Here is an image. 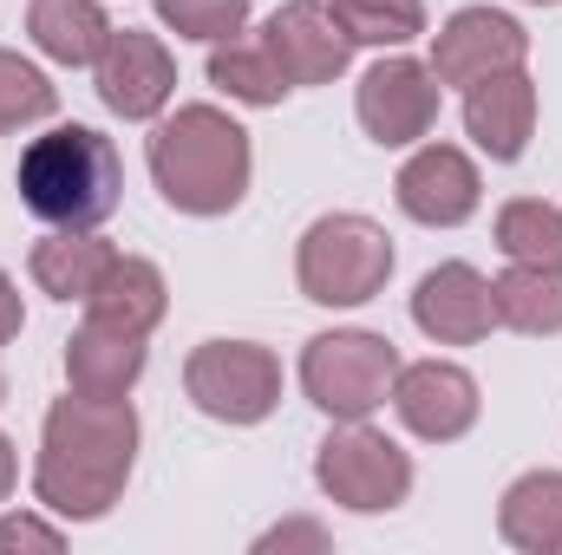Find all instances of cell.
<instances>
[{
	"instance_id": "12",
	"label": "cell",
	"mask_w": 562,
	"mask_h": 555,
	"mask_svg": "<svg viewBox=\"0 0 562 555\" xmlns=\"http://www.w3.org/2000/svg\"><path fill=\"white\" fill-rule=\"evenodd\" d=\"M477 380L464 373V366H451V360H419V366H400V380H393V412L400 424L425 438V444H451V438H464L471 424H477Z\"/></svg>"
},
{
	"instance_id": "10",
	"label": "cell",
	"mask_w": 562,
	"mask_h": 555,
	"mask_svg": "<svg viewBox=\"0 0 562 555\" xmlns=\"http://www.w3.org/2000/svg\"><path fill=\"white\" fill-rule=\"evenodd\" d=\"M99 99H105V112L112 118H157L164 105H170V92H177V59H170V46L157 39V33H138V26H112V39H105V53H99Z\"/></svg>"
},
{
	"instance_id": "11",
	"label": "cell",
	"mask_w": 562,
	"mask_h": 555,
	"mask_svg": "<svg viewBox=\"0 0 562 555\" xmlns=\"http://www.w3.org/2000/svg\"><path fill=\"white\" fill-rule=\"evenodd\" d=\"M393 190H400V209L413 223H425V229H458L484 203V177H477V163L458 144H425V150H413Z\"/></svg>"
},
{
	"instance_id": "13",
	"label": "cell",
	"mask_w": 562,
	"mask_h": 555,
	"mask_svg": "<svg viewBox=\"0 0 562 555\" xmlns=\"http://www.w3.org/2000/svg\"><path fill=\"white\" fill-rule=\"evenodd\" d=\"M262 39H269V53L281 59L288 86H334L347 72V59H353V39H347L340 13L321 7V0H288V7H276L269 26H262Z\"/></svg>"
},
{
	"instance_id": "2",
	"label": "cell",
	"mask_w": 562,
	"mask_h": 555,
	"mask_svg": "<svg viewBox=\"0 0 562 555\" xmlns=\"http://www.w3.org/2000/svg\"><path fill=\"white\" fill-rule=\"evenodd\" d=\"M249 170H256L249 132L216 105H177L150 132V177L164 203L183 216H229L249 196Z\"/></svg>"
},
{
	"instance_id": "3",
	"label": "cell",
	"mask_w": 562,
	"mask_h": 555,
	"mask_svg": "<svg viewBox=\"0 0 562 555\" xmlns=\"http://www.w3.org/2000/svg\"><path fill=\"white\" fill-rule=\"evenodd\" d=\"M20 203L46 223V229H99L119 209L125 190V163L105 132L92 125H53L46 138L20 150Z\"/></svg>"
},
{
	"instance_id": "4",
	"label": "cell",
	"mask_w": 562,
	"mask_h": 555,
	"mask_svg": "<svg viewBox=\"0 0 562 555\" xmlns=\"http://www.w3.org/2000/svg\"><path fill=\"white\" fill-rule=\"evenodd\" d=\"M386 275H393V236L353 209L307 223V236L294 249V281L314 307H360L386 287Z\"/></svg>"
},
{
	"instance_id": "14",
	"label": "cell",
	"mask_w": 562,
	"mask_h": 555,
	"mask_svg": "<svg viewBox=\"0 0 562 555\" xmlns=\"http://www.w3.org/2000/svg\"><path fill=\"white\" fill-rule=\"evenodd\" d=\"M413 327L438 347H477L497 327V294L471 262H438L413 287Z\"/></svg>"
},
{
	"instance_id": "23",
	"label": "cell",
	"mask_w": 562,
	"mask_h": 555,
	"mask_svg": "<svg viewBox=\"0 0 562 555\" xmlns=\"http://www.w3.org/2000/svg\"><path fill=\"white\" fill-rule=\"evenodd\" d=\"M497 249L510 262H550L562 269V209L543 196H517L497 209Z\"/></svg>"
},
{
	"instance_id": "26",
	"label": "cell",
	"mask_w": 562,
	"mask_h": 555,
	"mask_svg": "<svg viewBox=\"0 0 562 555\" xmlns=\"http://www.w3.org/2000/svg\"><path fill=\"white\" fill-rule=\"evenodd\" d=\"M150 7L177 39H203V46L236 39L249 26V0H150Z\"/></svg>"
},
{
	"instance_id": "32",
	"label": "cell",
	"mask_w": 562,
	"mask_h": 555,
	"mask_svg": "<svg viewBox=\"0 0 562 555\" xmlns=\"http://www.w3.org/2000/svg\"><path fill=\"white\" fill-rule=\"evenodd\" d=\"M530 7H562V0H530Z\"/></svg>"
},
{
	"instance_id": "24",
	"label": "cell",
	"mask_w": 562,
	"mask_h": 555,
	"mask_svg": "<svg viewBox=\"0 0 562 555\" xmlns=\"http://www.w3.org/2000/svg\"><path fill=\"white\" fill-rule=\"evenodd\" d=\"M353 46H413L425 33V0H334Z\"/></svg>"
},
{
	"instance_id": "17",
	"label": "cell",
	"mask_w": 562,
	"mask_h": 555,
	"mask_svg": "<svg viewBox=\"0 0 562 555\" xmlns=\"http://www.w3.org/2000/svg\"><path fill=\"white\" fill-rule=\"evenodd\" d=\"M86 314L105 320V327H125V333H144V340H150V327L170 314L164 269L144 262V256H119V262L99 275V287L86 294Z\"/></svg>"
},
{
	"instance_id": "30",
	"label": "cell",
	"mask_w": 562,
	"mask_h": 555,
	"mask_svg": "<svg viewBox=\"0 0 562 555\" xmlns=\"http://www.w3.org/2000/svg\"><path fill=\"white\" fill-rule=\"evenodd\" d=\"M13 477H20V457H13V444H7V431H0V503H7V490H13Z\"/></svg>"
},
{
	"instance_id": "5",
	"label": "cell",
	"mask_w": 562,
	"mask_h": 555,
	"mask_svg": "<svg viewBox=\"0 0 562 555\" xmlns=\"http://www.w3.org/2000/svg\"><path fill=\"white\" fill-rule=\"evenodd\" d=\"M393 380H400V347L386 333H367V327L314 333L307 353H301V393H307V406H321L334 424L373 418L393 399Z\"/></svg>"
},
{
	"instance_id": "15",
	"label": "cell",
	"mask_w": 562,
	"mask_h": 555,
	"mask_svg": "<svg viewBox=\"0 0 562 555\" xmlns=\"http://www.w3.org/2000/svg\"><path fill=\"white\" fill-rule=\"evenodd\" d=\"M464 132L491 163H517L537 138V79L524 66L497 72V79H477L464 92Z\"/></svg>"
},
{
	"instance_id": "7",
	"label": "cell",
	"mask_w": 562,
	"mask_h": 555,
	"mask_svg": "<svg viewBox=\"0 0 562 555\" xmlns=\"http://www.w3.org/2000/svg\"><path fill=\"white\" fill-rule=\"evenodd\" d=\"M183 393L216 424H262L281 406V360L256 340H203L183 360Z\"/></svg>"
},
{
	"instance_id": "8",
	"label": "cell",
	"mask_w": 562,
	"mask_h": 555,
	"mask_svg": "<svg viewBox=\"0 0 562 555\" xmlns=\"http://www.w3.org/2000/svg\"><path fill=\"white\" fill-rule=\"evenodd\" d=\"M438 72L419 66V59H380V66H367V79H360V92H353V112H360V132L373 144H386V150H406V144H419L431 125H438Z\"/></svg>"
},
{
	"instance_id": "28",
	"label": "cell",
	"mask_w": 562,
	"mask_h": 555,
	"mask_svg": "<svg viewBox=\"0 0 562 555\" xmlns=\"http://www.w3.org/2000/svg\"><path fill=\"white\" fill-rule=\"evenodd\" d=\"M276 550H327V530L321 523H307V517H288V523H276V530H262L256 536V555H276Z\"/></svg>"
},
{
	"instance_id": "6",
	"label": "cell",
	"mask_w": 562,
	"mask_h": 555,
	"mask_svg": "<svg viewBox=\"0 0 562 555\" xmlns=\"http://www.w3.org/2000/svg\"><path fill=\"white\" fill-rule=\"evenodd\" d=\"M314 484L340 510H353V517H386V510H400L413 497V457L386 431H373L367 418H353V424H334L321 438Z\"/></svg>"
},
{
	"instance_id": "22",
	"label": "cell",
	"mask_w": 562,
	"mask_h": 555,
	"mask_svg": "<svg viewBox=\"0 0 562 555\" xmlns=\"http://www.w3.org/2000/svg\"><path fill=\"white\" fill-rule=\"evenodd\" d=\"M210 86H216V92H229V99H243V105H281V99L294 92L262 33L216 39V46H210Z\"/></svg>"
},
{
	"instance_id": "27",
	"label": "cell",
	"mask_w": 562,
	"mask_h": 555,
	"mask_svg": "<svg viewBox=\"0 0 562 555\" xmlns=\"http://www.w3.org/2000/svg\"><path fill=\"white\" fill-rule=\"evenodd\" d=\"M13 550H40V555H59L66 550V530L59 523H46V517H0V555H13Z\"/></svg>"
},
{
	"instance_id": "18",
	"label": "cell",
	"mask_w": 562,
	"mask_h": 555,
	"mask_svg": "<svg viewBox=\"0 0 562 555\" xmlns=\"http://www.w3.org/2000/svg\"><path fill=\"white\" fill-rule=\"evenodd\" d=\"M112 262H119V249H112L99 229H53V236H40L33 256H26L40 294H53V301H86Z\"/></svg>"
},
{
	"instance_id": "20",
	"label": "cell",
	"mask_w": 562,
	"mask_h": 555,
	"mask_svg": "<svg viewBox=\"0 0 562 555\" xmlns=\"http://www.w3.org/2000/svg\"><path fill=\"white\" fill-rule=\"evenodd\" d=\"M26 33L59 66H99V53L112 39V20H105L99 0H33L26 7Z\"/></svg>"
},
{
	"instance_id": "21",
	"label": "cell",
	"mask_w": 562,
	"mask_h": 555,
	"mask_svg": "<svg viewBox=\"0 0 562 555\" xmlns=\"http://www.w3.org/2000/svg\"><path fill=\"white\" fill-rule=\"evenodd\" d=\"M491 294H497V327L530 333V340L562 333V269H550V262H510V275L491 281Z\"/></svg>"
},
{
	"instance_id": "16",
	"label": "cell",
	"mask_w": 562,
	"mask_h": 555,
	"mask_svg": "<svg viewBox=\"0 0 562 555\" xmlns=\"http://www.w3.org/2000/svg\"><path fill=\"white\" fill-rule=\"evenodd\" d=\"M144 380V333L105 327L86 314V327L66 340V386L86 399H125Z\"/></svg>"
},
{
	"instance_id": "19",
	"label": "cell",
	"mask_w": 562,
	"mask_h": 555,
	"mask_svg": "<svg viewBox=\"0 0 562 555\" xmlns=\"http://www.w3.org/2000/svg\"><path fill=\"white\" fill-rule=\"evenodd\" d=\"M497 536L524 555H562V471H524L504 490Z\"/></svg>"
},
{
	"instance_id": "29",
	"label": "cell",
	"mask_w": 562,
	"mask_h": 555,
	"mask_svg": "<svg viewBox=\"0 0 562 555\" xmlns=\"http://www.w3.org/2000/svg\"><path fill=\"white\" fill-rule=\"evenodd\" d=\"M20 327H26V307H20V287L7 281V269H0V347H13V340H20Z\"/></svg>"
},
{
	"instance_id": "25",
	"label": "cell",
	"mask_w": 562,
	"mask_h": 555,
	"mask_svg": "<svg viewBox=\"0 0 562 555\" xmlns=\"http://www.w3.org/2000/svg\"><path fill=\"white\" fill-rule=\"evenodd\" d=\"M53 105H59L53 79H46L33 59H20V53H0V132L46 125V118H53Z\"/></svg>"
},
{
	"instance_id": "9",
	"label": "cell",
	"mask_w": 562,
	"mask_h": 555,
	"mask_svg": "<svg viewBox=\"0 0 562 555\" xmlns=\"http://www.w3.org/2000/svg\"><path fill=\"white\" fill-rule=\"evenodd\" d=\"M530 59V33L497 13V7H458L438 33H431V72L438 86H477V79H497V72H517Z\"/></svg>"
},
{
	"instance_id": "31",
	"label": "cell",
	"mask_w": 562,
	"mask_h": 555,
	"mask_svg": "<svg viewBox=\"0 0 562 555\" xmlns=\"http://www.w3.org/2000/svg\"><path fill=\"white\" fill-rule=\"evenodd\" d=\"M0 406H7V373H0Z\"/></svg>"
},
{
	"instance_id": "1",
	"label": "cell",
	"mask_w": 562,
	"mask_h": 555,
	"mask_svg": "<svg viewBox=\"0 0 562 555\" xmlns=\"http://www.w3.org/2000/svg\"><path fill=\"white\" fill-rule=\"evenodd\" d=\"M138 464V412L132 399H86L66 393L40 424V464H33V497L59 523H99L125 497Z\"/></svg>"
}]
</instances>
